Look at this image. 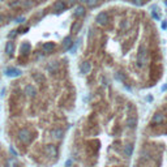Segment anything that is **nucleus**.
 Returning <instances> with one entry per match:
<instances>
[{"mask_svg": "<svg viewBox=\"0 0 167 167\" xmlns=\"http://www.w3.org/2000/svg\"><path fill=\"white\" fill-rule=\"evenodd\" d=\"M151 15H153V17H154V18H157V20H159V16H158V15H157L155 12H151Z\"/></svg>", "mask_w": 167, "mask_h": 167, "instance_id": "obj_28", "label": "nucleus"}, {"mask_svg": "<svg viewBox=\"0 0 167 167\" xmlns=\"http://www.w3.org/2000/svg\"><path fill=\"white\" fill-rule=\"evenodd\" d=\"M78 2H85V3H86V2H88V0H78Z\"/></svg>", "mask_w": 167, "mask_h": 167, "instance_id": "obj_33", "label": "nucleus"}, {"mask_svg": "<svg viewBox=\"0 0 167 167\" xmlns=\"http://www.w3.org/2000/svg\"><path fill=\"white\" fill-rule=\"evenodd\" d=\"M17 137H18V140H20L22 144H29V142L31 141V138H33L31 132H30L29 129H26V128L20 129L18 133H17Z\"/></svg>", "mask_w": 167, "mask_h": 167, "instance_id": "obj_1", "label": "nucleus"}, {"mask_svg": "<svg viewBox=\"0 0 167 167\" xmlns=\"http://www.w3.org/2000/svg\"><path fill=\"white\" fill-rule=\"evenodd\" d=\"M4 51H5V54H7V55L12 56V55H13V52H15V43H13L12 41H8V42L5 43V48H4Z\"/></svg>", "mask_w": 167, "mask_h": 167, "instance_id": "obj_7", "label": "nucleus"}, {"mask_svg": "<svg viewBox=\"0 0 167 167\" xmlns=\"http://www.w3.org/2000/svg\"><path fill=\"white\" fill-rule=\"evenodd\" d=\"M57 69H59V64H57L56 61H51V63L47 65V70H48L50 73H55V72H57Z\"/></svg>", "mask_w": 167, "mask_h": 167, "instance_id": "obj_16", "label": "nucleus"}, {"mask_svg": "<svg viewBox=\"0 0 167 167\" xmlns=\"http://www.w3.org/2000/svg\"><path fill=\"white\" fill-rule=\"evenodd\" d=\"M30 50H31V44H30L29 42H24V43L21 44V47H20V52H21L22 55H28V54L30 52Z\"/></svg>", "mask_w": 167, "mask_h": 167, "instance_id": "obj_8", "label": "nucleus"}, {"mask_svg": "<svg viewBox=\"0 0 167 167\" xmlns=\"http://www.w3.org/2000/svg\"><path fill=\"white\" fill-rule=\"evenodd\" d=\"M81 26H82V22H81V21H76V22L72 25V33H77V31H80Z\"/></svg>", "mask_w": 167, "mask_h": 167, "instance_id": "obj_19", "label": "nucleus"}, {"mask_svg": "<svg viewBox=\"0 0 167 167\" xmlns=\"http://www.w3.org/2000/svg\"><path fill=\"white\" fill-rule=\"evenodd\" d=\"M90 70H92V64H90V61H83L82 65H81V72H82L83 74H88V73H90Z\"/></svg>", "mask_w": 167, "mask_h": 167, "instance_id": "obj_13", "label": "nucleus"}, {"mask_svg": "<svg viewBox=\"0 0 167 167\" xmlns=\"http://www.w3.org/2000/svg\"><path fill=\"white\" fill-rule=\"evenodd\" d=\"M97 4H98V0H88V2H86L88 7H95Z\"/></svg>", "mask_w": 167, "mask_h": 167, "instance_id": "obj_21", "label": "nucleus"}, {"mask_svg": "<svg viewBox=\"0 0 167 167\" xmlns=\"http://www.w3.org/2000/svg\"><path fill=\"white\" fill-rule=\"evenodd\" d=\"M46 153L50 155V157H56L57 155V149L55 145H47L46 146Z\"/></svg>", "mask_w": 167, "mask_h": 167, "instance_id": "obj_12", "label": "nucleus"}, {"mask_svg": "<svg viewBox=\"0 0 167 167\" xmlns=\"http://www.w3.org/2000/svg\"><path fill=\"white\" fill-rule=\"evenodd\" d=\"M136 124H137V116H129V118L127 119V125H128V128H134Z\"/></svg>", "mask_w": 167, "mask_h": 167, "instance_id": "obj_17", "label": "nucleus"}, {"mask_svg": "<svg viewBox=\"0 0 167 167\" xmlns=\"http://www.w3.org/2000/svg\"><path fill=\"white\" fill-rule=\"evenodd\" d=\"M95 21H97V24H98V25L105 26V25L108 22V13H106V12H101V13L95 17Z\"/></svg>", "mask_w": 167, "mask_h": 167, "instance_id": "obj_3", "label": "nucleus"}, {"mask_svg": "<svg viewBox=\"0 0 167 167\" xmlns=\"http://www.w3.org/2000/svg\"><path fill=\"white\" fill-rule=\"evenodd\" d=\"M5 76H8V77H12V78H15V77H20L21 74H22V72L20 70V69H17V68H8V69H5Z\"/></svg>", "mask_w": 167, "mask_h": 167, "instance_id": "obj_4", "label": "nucleus"}, {"mask_svg": "<svg viewBox=\"0 0 167 167\" xmlns=\"http://www.w3.org/2000/svg\"><path fill=\"white\" fill-rule=\"evenodd\" d=\"M76 2H78V0H68L69 4H73V3H76Z\"/></svg>", "mask_w": 167, "mask_h": 167, "instance_id": "obj_31", "label": "nucleus"}, {"mask_svg": "<svg viewBox=\"0 0 167 167\" xmlns=\"http://www.w3.org/2000/svg\"><path fill=\"white\" fill-rule=\"evenodd\" d=\"M33 77H34V80H37L38 82H43V81H44V77H43L41 73H34Z\"/></svg>", "mask_w": 167, "mask_h": 167, "instance_id": "obj_20", "label": "nucleus"}, {"mask_svg": "<svg viewBox=\"0 0 167 167\" xmlns=\"http://www.w3.org/2000/svg\"><path fill=\"white\" fill-rule=\"evenodd\" d=\"M16 35H17V30H12V31L8 34V37H9V38H15Z\"/></svg>", "mask_w": 167, "mask_h": 167, "instance_id": "obj_24", "label": "nucleus"}, {"mask_svg": "<svg viewBox=\"0 0 167 167\" xmlns=\"http://www.w3.org/2000/svg\"><path fill=\"white\" fill-rule=\"evenodd\" d=\"M78 44H80V39H78V41H77V42H76V43H74V46H73V44H72V47H70V48H69V51H70V52H72V54H73V52H74V51H76V50H77V47H78Z\"/></svg>", "mask_w": 167, "mask_h": 167, "instance_id": "obj_22", "label": "nucleus"}, {"mask_svg": "<svg viewBox=\"0 0 167 167\" xmlns=\"http://www.w3.org/2000/svg\"><path fill=\"white\" fill-rule=\"evenodd\" d=\"M29 30V28H20L18 30H17V33H26Z\"/></svg>", "mask_w": 167, "mask_h": 167, "instance_id": "obj_26", "label": "nucleus"}, {"mask_svg": "<svg viewBox=\"0 0 167 167\" xmlns=\"http://www.w3.org/2000/svg\"><path fill=\"white\" fill-rule=\"evenodd\" d=\"M164 121V115L163 114H155L154 116H153V119H151V123L153 124H162Z\"/></svg>", "mask_w": 167, "mask_h": 167, "instance_id": "obj_11", "label": "nucleus"}, {"mask_svg": "<svg viewBox=\"0 0 167 167\" xmlns=\"http://www.w3.org/2000/svg\"><path fill=\"white\" fill-rule=\"evenodd\" d=\"M63 48H65V50H69L70 47H72V44H73V41H72V37L70 35H68V37H65L64 39H63Z\"/></svg>", "mask_w": 167, "mask_h": 167, "instance_id": "obj_14", "label": "nucleus"}, {"mask_svg": "<svg viewBox=\"0 0 167 167\" xmlns=\"http://www.w3.org/2000/svg\"><path fill=\"white\" fill-rule=\"evenodd\" d=\"M164 5L167 7V0H164Z\"/></svg>", "mask_w": 167, "mask_h": 167, "instance_id": "obj_34", "label": "nucleus"}, {"mask_svg": "<svg viewBox=\"0 0 167 167\" xmlns=\"http://www.w3.org/2000/svg\"><path fill=\"white\" fill-rule=\"evenodd\" d=\"M51 136H52L55 140H60V138H63L64 132H63V129H60V128H55V129L51 131Z\"/></svg>", "mask_w": 167, "mask_h": 167, "instance_id": "obj_9", "label": "nucleus"}, {"mask_svg": "<svg viewBox=\"0 0 167 167\" xmlns=\"http://www.w3.org/2000/svg\"><path fill=\"white\" fill-rule=\"evenodd\" d=\"M65 8H67V4L63 2V0H56L54 3V9L57 11V12H63Z\"/></svg>", "mask_w": 167, "mask_h": 167, "instance_id": "obj_6", "label": "nucleus"}, {"mask_svg": "<svg viewBox=\"0 0 167 167\" xmlns=\"http://www.w3.org/2000/svg\"><path fill=\"white\" fill-rule=\"evenodd\" d=\"M54 48H55V44L52 43V42H46L43 46H42V50H43V52H52L54 51Z\"/></svg>", "mask_w": 167, "mask_h": 167, "instance_id": "obj_15", "label": "nucleus"}, {"mask_svg": "<svg viewBox=\"0 0 167 167\" xmlns=\"http://www.w3.org/2000/svg\"><path fill=\"white\" fill-rule=\"evenodd\" d=\"M162 29H167V22L166 21H162Z\"/></svg>", "mask_w": 167, "mask_h": 167, "instance_id": "obj_27", "label": "nucleus"}, {"mask_svg": "<svg viewBox=\"0 0 167 167\" xmlns=\"http://www.w3.org/2000/svg\"><path fill=\"white\" fill-rule=\"evenodd\" d=\"M24 93L29 97V98H34L37 95V89L33 86V85H26L25 89H24Z\"/></svg>", "mask_w": 167, "mask_h": 167, "instance_id": "obj_5", "label": "nucleus"}, {"mask_svg": "<svg viewBox=\"0 0 167 167\" xmlns=\"http://www.w3.org/2000/svg\"><path fill=\"white\" fill-rule=\"evenodd\" d=\"M70 164H72V160H70V159H69V160H67V163H65V166H67V167H69Z\"/></svg>", "mask_w": 167, "mask_h": 167, "instance_id": "obj_30", "label": "nucleus"}, {"mask_svg": "<svg viewBox=\"0 0 167 167\" xmlns=\"http://www.w3.org/2000/svg\"><path fill=\"white\" fill-rule=\"evenodd\" d=\"M11 153H12L13 155H17V151H16V150H15L13 147H11Z\"/></svg>", "mask_w": 167, "mask_h": 167, "instance_id": "obj_29", "label": "nucleus"}, {"mask_svg": "<svg viewBox=\"0 0 167 167\" xmlns=\"http://www.w3.org/2000/svg\"><path fill=\"white\" fill-rule=\"evenodd\" d=\"M24 21H25V18H24V17H17V18L15 20V22H17V24H22Z\"/></svg>", "mask_w": 167, "mask_h": 167, "instance_id": "obj_25", "label": "nucleus"}, {"mask_svg": "<svg viewBox=\"0 0 167 167\" xmlns=\"http://www.w3.org/2000/svg\"><path fill=\"white\" fill-rule=\"evenodd\" d=\"M35 2H42V0H35Z\"/></svg>", "mask_w": 167, "mask_h": 167, "instance_id": "obj_35", "label": "nucleus"}, {"mask_svg": "<svg viewBox=\"0 0 167 167\" xmlns=\"http://www.w3.org/2000/svg\"><path fill=\"white\" fill-rule=\"evenodd\" d=\"M137 64H138V67H144L146 64V47L144 44H140V47H138Z\"/></svg>", "mask_w": 167, "mask_h": 167, "instance_id": "obj_2", "label": "nucleus"}, {"mask_svg": "<svg viewBox=\"0 0 167 167\" xmlns=\"http://www.w3.org/2000/svg\"><path fill=\"white\" fill-rule=\"evenodd\" d=\"M21 5V2H20V0H17V2H12L11 3V7L12 8H15V7H20Z\"/></svg>", "mask_w": 167, "mask_h": 167, "instance_id": "obj_23", "label": "nucleus"}, {"mask_svg": "<svg viewBox=\"0 0 167 167\" xmlns=\"http://www.w3.org/2000/svg\"><path fill=\"white\" fill-rule=\"evenodd\" d=\"M85 15V8H83L82 5H77L76 8H74V11H73V16L76 17V18H78V17H81V16H83Z\"/></svg>", "mask_w": 167, "mask_h": 167, "instance_id": "obj_10", "label": "nucleus"}, {"mask_svg": "<svg viewBox=\"0 0 167 167\" xmlns=\"http://www.w3.org/2000/svg\"><path fill=\"white\" fill-rule=\"evenodd\" d=\"M132 151H133V145H125L124 146V155L125 157H131L132 155Z\"/></svg>", "mask_w": 167, "mask_h": 167, "instance_id": "obj_18", "label": "nucleus"}, {"mask_svg": "<svg viewBox=\"0 0 167 167\" xmlns=\"http://www.w3.org/2000/svg\"><path fill=\"white\" fill-rule=\"evenodd\" d=\"M3 21H4V16H3V15H0V24H2Z\"/></svg>", "mask_w": 167, "mask_h": 167, "instance_id": "obj_32", "label": "nucleus"}]
</instances>
